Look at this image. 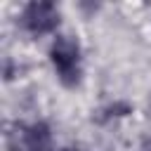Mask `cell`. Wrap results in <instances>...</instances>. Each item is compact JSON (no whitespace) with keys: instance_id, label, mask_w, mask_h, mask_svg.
I'll list each match as a JSON object with an SVG mask.
<instances>
[{"instance_id":"3957f363","label":"cell","mask_w":151,"mask_h":151,"mask_svg":"<svg viewBox=\"0 0 151 151\" xmlns=\"http://www.w3.org/2000/svg\"><path fill=\"white\" fill-rule=\"evenodd\" d=\"M7 151H59L54 144V127L45 118L14 120L5 127Z\"/></svg>"},{"instance_id":"8992f818","label":"cell","mask_w":151,"mask_h":151,"mask_svg":"<svg viewBox=\"0 0 151 151\" xmlns=\"http://www.w3.org/2000/svg\"><path fill=\"white\" fill-rule=\"evenodd\" d=\"M73 7H76V12H78L83 19H94V17H99V14L104 12V5H101L99 0H78Z\"/></svg>"},{"instance_id":"5b68a950","label":"cell","mask_w":151,"mask_h":151,"mask_svg":"<svg viewBox=\"0 0 151 151\" xmlns=\"http://www.w3.org/2000/svg\"><path fill=\"white\" fill-rule=\"evenodd\" d=\"M0 71H2V80L9 85V83H17V80L21 78V73H24V64H21L17 57L5 54V57H2V66H0Z\"/></svg>"},{"instance_id":"7a4b0ae2","label":"cell","mask_w":151,"mask_h":151,"mask_svg":"<svg viewBox=\"0 0 151 151\" xmlns=\"http://www.w3.org/2000/svg\"><path fill=\"white\" fill-rule=\"evenodd\" d=\"M14 26L21 35L31 40L54 38L64 31V9L54 0H28L19 5L14 14Z\"/></svg>"},{"instance_id":"52a82bcc","label":"cell","mask_w":151,"mask_h":151,"mask_svg":"<svg viewBox=\"0 0 151 151\" xmlns=\"http://www.w3.org/2000/svg\"><path fill=\"white\" fill-rule=\"evenodd\" d=\"M137 151H151V134L142 139V144H139V149H137Z\"/></svg>"},{"instance_id":"277c9868","label":"cell","mask_w":151,"mask_h":151,"mask_svg":"<svg viewBox=\"0 0 151 151\" xmlns=\"http://www.w3.org/2000/svg\"><path fill=\"white\" fill-rule=\"evenodd\" d=\"M132 113H134V104H132L130 99H125V97H116V99L104 101V104L94 111L92 120H94L97 125H111V123H118V120L130 118Z\"/></svg>"},{"instance_id":"ba28073f","label":"cell","mask_w":151,"mask_h":151,"mask_svg":"<svg viewBox=\"0 0 151 151\" xmlns=\"http://www.w3.org/2000/svg\"><path fill=\"white\" fill-rule=\"evenodd\" d=\"M59 151H85V149H80V146H64V149H59Z\"/></svg>"},{"instance_id":"6da1fadb","label":"cell","mask_w":151,"mask_h":151,"mask_svg":"<svg viewBox=\"0 0 151 151\" xmlns=\"http://www.w3.org/2000/svg\"><path fill=\"white\" fill-rule=\"evenodd\" d=\"M45 57H47V64H50L57 83L64 90L76 92L83 87V83H85V47L76 31L64 28L61 33H57L47 42Z\"/></svg>"}]
</instances>
